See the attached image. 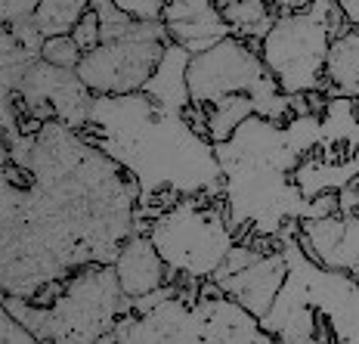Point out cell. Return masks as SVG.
Returning <instances> with one entry per match:
<instances>
[{"label": "cell", "instance_id": "cell-1", "mask_svg": "<svg viewBox=\"0 0 359 344\" xmlns=\"http://www.w3.org/2000/svg\"><path fill=\"white\" fill-rule=\"evenodd\" d=\"M137 220V180L81 131L53 118L4 140V295L34 301L81 267L115 264Z\"/></svg>", "mask_w": 359, "mask_h": 344}, {"label": "cell", "instance_id": "cell-2", "mask_svg": "<svg viewBox=\"0 0 359 344\" xmlns=\"http://www.w3.org/2000/svg\"><path fill=\"white\" fill-rule=\"evenodd\" d=\"M84 137L111 155L140 186V214L155 220L183 196H220L217 146L186 118L149 93L96 96Z\"/></svg>", "mask_w": 359, "mask_h": 344}, {"label": "cell", "instance_id": "cell-3", "mask_svg": "<svg viewBox=\"0 0 359 344\" xmlns=\"http://www.w3.org/2000/svg\"><path fill=\"white\" fill-rule=\"evenodd\" d=\"M214 146L223 168L220 199L238 239H279L288 223L310 218V199H304L291 177L301 164V152L291 146L285 124L251 115L233 137Z\"/></svg>", "mask_w": 359, "mask_h": 344}, {"label": "cell", "instance_id": "cell-4", "mask_svg": "<svg viewBox=\"0 0 359 344\" xmlns=\"http://www.w3.org/2000/svg\"><path fill=\"white\" fill-rule=\"evenodd\" d=\"M4 307L32 329L41 344H93L115 332L124 313L133 310V301L124 295L115 264H87L62 279L50 304L4 295Z\"/></svg>", "mask_w": 359, "mask_h": 344}, {"label": "cell", "instance_id": "cell-5", "mask_svg": "<svg viewBox=\"0 0 359 344\" xmlns=\"http://www.w3.org/2000/svg\"><path fill=\"white\" fill-rule=\"evenodd\" d=\"M174 282H205L238 242L220 196H183L149 223Z\"/></svg>", "mask_w": 359, "mask_h": 344}, {"label": "cell", "instance_id": "cell-6", "mask_svg": "<svg viewBox=\"0 0 359 344\" xmlns=\"http://www.w3.org/2000/svg\"><path fill=\"white\" fill-rule=\"evenodd\" d=\"M350 22L334 0H316L306 10L279 13L260 41L269 74L288 96L325 91V62L334 37L350 32Z\"/></svg>", "mask_w": 359, "mask_h": 344}, {"label": "cell", "instance_id": "cell-7", "mask_svg": "<svg viewBox=\"0 0 359 344\" xmlns=\"http://www.w3.org/2000/svg\"><path fill=\"white\" fill-rule=\"evenodd\" d=\"M189 93L196 106H214L226 96H251L257 115L269 121L285 124L294 115V96H288L279 87V81L269 74L264 56H260V41H245V37H223L205 53H196L189 62Z\"/></svg>", "mask_w": 359, "mask_h": 344}, {"label": "cell", "instance_id": "cell-8", "mask_svg": "<svg viewBox=\"0 0 359 344\" xmlns=\"http://www.w3.org/2000/svg\"><path fill=\"white\" fill-rule=\"evenodd\" d=\"M170 44L164 22H140L127 37L102 41L78 65L81 81L96 96H124L146 91L155 65Z\"/></svg>", "mask_w": 359, "mask_h": 344}, {"label": "cell", "instance_id": "cell-9", "mask_svg": "<svg viewBox=\"0 0 359 344\" xmlns=\"http://www.w3.org/2000/svg\"><path fill=\"white\" fill-rule=\"evenodd\" d=\"M297 223H288L279 233L288 260V282L328 323L334 344H359V279L347 270H332L313 260L297 242Z\"/></svg>", "mask_w": 359, "mask_h": 344}, {"label": "cell", "instance_id": "cell-10", "mask_svg": "<svg viewBox=\"0 0 359 344\" xmlns=\"http://www.w3.org/2000/svg\"><path fill=\"white\" fill-rule=\"evenodd\" d=\"M19 100L32 118H41V121L56 118L74 131H84L96 93L81 81L78 69H62L47 59H37L22 78Z\"/></svg>", "mask_w": 359, "mask_h": 344}, {"label": "cell", "instance_id": "cell-11", "mask_svg": "<svg viewBox=\"0 0 359 344\" xmlns=\"http://www.w3.org/2000/svg\"><path fill=\"white\" fill-rule=\"evenodd\" d=\"M198 317L205 344H273L276 338L260 326V317L242 301L226 295L214 279L198 289Z\"/></svg>", "mask_w": 359, "mask_h": 344}, {"label": "cell", "instance_id": "cell-12", "mask_svg": "<svg viewBox=\"0 0 359 344\" xmlns=\"http://www.w3.org/2000/svg\"><path fill=\"white\" fill-rule=\"evenodd\" d=\"M288 279V260H285V251H282V242L279 249H269L264 251L257 260H251L248 267L242 270L229 273V276H220L214 279L226 295H233L236 301H242L251 313H257L260 319L269 313V307L276 304L282 286Z\"/></svg>", "mask_w": 359, "mask_h": 344}, {"label": "cell", "instance_id": "cell-13", "mask_svg": "<svg viewBox=\"0 0 359 344\" xmlns=\"http://www.w3.org/2000/svg\"><path fill=\"white\" fill-rule=\"evenodd\" d=\"M164 25H168L170 41L186 47L192 56L211 50L223 37H229L226 19H223L220 4H183V0H168L164 10Z\"/></svg>", "mask_w": 359, "mask_h": 344}, {"label": "cell", "instance_id": "cell-14", "mask_svg": "<svg viewBox=\"0 0 359 344\" xmlns=\"http://www.w3.org/2000/svg\"><path fill=\"white\" fill-rule=\"evenodd\" d=\"M115 270H118V279H121L124 295L130 301L174 282L168 264H164V258L158 254L152 239H149V233H133L127 239L115 258Z\"/></svg>", "mask_w": 359, "mask_h": 344}, {"label": "cell", "instance_id": "cell-15", "mask_svg": "<svg viewBox=\"0 0 359 344\" xmlns=\"http://www.w3.org/2000/svg\"><path fill=\"white\" fill-rule=\"evenodd\" d=\"M319 121H323V143H319V152L334 161L356 159L359 102L344 93H328L325 109L319 112Z\"/></svg>", "mask_w": 359, "mask_h": 344}, {"label": "cell", "instance_id": "cell-16", "mask_svg": "<svg viewBox=\"0 0 359 344\" xmlns=\"http://www.w3.org/2000/svg\"><path fill=\"white\" fill-rule=\"evenodd\" d=\"M189 62H192V53L186 47L170 41L164 47V53L155 65L152 78H149L146 91L152 100H158L161 106H170V109H180L186 112L192 106V93H189Z\"/></svg>", "mask_w": 359, "mask_h": 344}, {"label": "cell", "instance_id": "cell-17", "mask_svg": "<svg viewBox=\"0 0 359 344\" xmlns=\"http://www.w3.org/2000/svg\"><path fill=\"white\" fill-rule=\"evenodd\" d=\"M359 174V159H347V161H334L325 159L323 152H310L304 155L301 164L294 168V183L304 192V199H316L323 192H341L344 186H350Z\"/></svg>", "mask_w": 359, "mask_h": 344}, {"label": "cell", "instance_id": "cell-18", "mask_svg": "<svg viewBox=\"0 0 359 344\" xmlns=\"http://www.w3.org/2000/svg\"><path fill=\"white\" fill-rule=\"evenodd\" d=\"M325 91L344 93L359 102V32L350 28L347 34L334 37L325 62Z\"/></svg>", "mask_w": 359, "mask_h": 344}, {"label": "cell", "instance_id": "cell-19", "mask_svg": "<svg viewBox=\"0 0 359 344\" xmlns=\"http://www.w3.org/2000/svg\"><path fill=\"white\" fill-rule=\"evenodd\" d=\"M220 10L229 32L245 41H264L279 19V10L269 0H220Z\"/></svg>", "mask_w": 359, "mask_h": 344}, {"label": "cell", "instance_id": "cell-20", "mask_svg": "<svg viewBox=\"0 0 359 344\" xmlns=\"http://www.w3.org/2000/svg\"><path fill=\"white\" fill-rule=\"evenodd\" d=\"M257 115L254 109V100L245 93L238 96H226V100H217L214 106H205V118H208V137L214 143H223L236 133V127L245 121V118Z\"/></svg>", "mask_w": 359, "mask_h": 344}, {"label": "cell", "instance_id": "cell-21", "mask_svg": "<svg viewBox=\"0 0 359 344\" xmlns=\"http://www.w3.org/2000/svg\"><path fill=\"white\" fill-rule=\"evenodd\" d=\"M87 10H90V0H41L34 13V25L41 28L43 37L72 34Z\"/></svg>", "mask_w": 359, "mask_h": 344}, {"label": "cell", "instance_id": "cell-22", "mask_svg": "<svg viewBox=\"0 0 359 344\" xmlns=\"http://www.w3.org/2000/svg\"><path fill=\"white\" fill-rule=\"evenodd\" d=\"M341 214H344V236L323 267L347 270L359 279V211H341Z\"/></svg>", "mask_w": 359, "mask_h": 344}, {"label": "cell", "instance_id": "cell-23", "mask_svg": "<svg viewBox=\"0 0 359 344\" xmlns=\"http://www.w3.org/2000/svg\"><path fill=\"white\" fill-rule=\"evenodd\" d=\"M41 59H47V62H53V65H62V69H78L81 59H84V50H81V44L74 41L72 34H56V37L43 41Z\"/></svg>", "mask_w": 359, "mask_h": 344}, {"label": "cell", "instance_id": "cell-24", "mask_svg": "<svg viewBox=\"0 0 359 344\" xmlns=\"http://www.w3.org/2000/svg\"><path fill=\"white\" fill-rule=\"evenodd\" d=\"M111 4L137 22H164V10H168V0H111Z\"/></svg>", "mask_w": 359, "mask_h": 344}, {"label": "cell", "instance_id": "cell-25", "mask_svg": "<svg viewBox=\"0 0 359 344\" xmlns=\"http://www.w3.org/2000/svg\"><path fill=\"white\" fill-rule=\"evenodd\" d=\"M0 344H41V341H37V335L19 317H13L4 307L0 310Z\"/></svg>", "mask_w": 359, "mask_h": 344}, {"label": "cell", "instance_id": "cell-26", "mask_svg": "<svg viewBox=\"0 0 359 344\" xmlns=\"http://www.w3.org/2000/svg\"><path fill=\"white\" fill-rule=\"evenodd\" d=\"M72 37L81 44V50H84V53H87V50H93L96 44H102L100 16H96V10H93V6H90V10L84 13V19L78 22V28H74V32H72Z\"/></svg>", "mask_w": 359, "mask_h": 344}, {"label": "cell", "instance_id": "cell-27", "mask_svg": "<svg viewBox=\"0 0 359 344\" xmlns=\"http://www.w3.org/2000/svg\"><path fill=\"white\" fill-rule=\"evenodd\" d=\"M37 4H41V0H0V19H4V25H16V22L34 19Z\"/></svg>", "mask_w": 359, "mask_h": 344}, {"label": "cell", "instance_id": "cell-28", "mask_svg": "<svg viewBox=\"0 0 359 344\" xmlns=\"http://www.w3.org/2000/svg\"><path fill=\"white\" fill-rule=\"evenodd\" d=\"M334 4L341 6L344 16H347V22L359 32V0H334Z\"/></svg>", "mask_w": 359, "mask_h": 344}, {"label": "cell", "instance_id": "cell-29", "mask_svg": "<svg viewBox=\"0 0 359 344\" xmlns=\"http://www.w3.org/2000/svg\"><path fill=\"white\" fill-rule=\"evenodd\" d=\"M269 4L279 13H294V10H306V6L316 4V0H269Z\"/></svg>", "mask_w": 359, "mask_h": 344}, {"label": "cell", "instance_id": "cell-30", "mask_svg": "<svg viewBox=\"0 0 359 344\" xmlns=\"http://www.w3.org/2000/svg\"><path fill=\"white\" fill-rule=\"evenodd\" d=\"M183 4H220V0H183Z\"/></svg>", "mask_w": 359, "mask_h": 344}, {"label": "cell", "instance_id": "cell-31", "mask_svg": "<svg viewBox=\"0 0 359 344\" xmlns=\"http://www.w3.org/2000/svg\"><path fill=\"white\" fill-rule=\"evenodd\" d=\"M356 159H359V124H356Z\"/></svg>", "mask_w": 359, "mask_h": 344}, {"label": "cell", "instance_id": "cell-32", "mask_svg": "<svg viewBox=\"0 0 359 344\" xmlns=\"http://www.w3.org/2000/svg\"><path fill=\"white\" fill-rule=\"evenodd\" d=\"M353 190L359 192V174H356V180H353Z\"/></svg>", "mask_w": 359, "mask_h": 344}]
</instances>
